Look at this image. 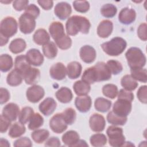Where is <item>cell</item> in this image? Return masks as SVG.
I'll return each instance as SVG.
<instances>
[{
  "label": "cell",
  "mask_w": 147,
  "mask_h": 147,
  "mask_svg": "<svg viewBox=\"0 0 147 147\" xmlns=\"http://www.w3.org/2000/svg\"><path fill=\"white\" fill-rule=\"evenodd\" d=\"M0 130L1 133L6 132L11 125V121L3 116L2 114L1 115L0 119Z\"/></svg>",
  "instance_id": "obj_54"
},
{
  "label": "cell",
  "mask_w": 147,
  "mask_h": 147,
  "mask_svg": "<svg viewBox=\"0 0 147 147\" xmlns=\"http://www.w3.org/2000/svg\"><path fill=\"white\" fill-rule=\"evenodd\" d=\"M1 36V46H3L4 45H6L8 42L9 38H7L2 36Z\"/></svg>",
  "instance_id": "obj_60"
},
{
  "label": "cell",
  "mask_w": 147,
  "mask_h": 147,
  "mask_svg": "<svg viewBox=\"0 0 147 147\" xmlns=\"http://www.w3.org/2000/svg\"><path fill=\"white\" fill-rule=\"evenodd\" d=\"M111 73L113 75H118L121 73L123 69L122 64L115 60H110L106 63Z\"/></svg>",
  "instance_id": "obj_46"
},
{
  "label": "cell",
  "mask_w": 147,
  "mask_h": 147,
  "mask_svg": "<svg viewBox=\"0 0 147 147\" xmlns=\"http://www.w3.org/2000/svg\"><path fill=\"white\" fill-rule=\"evenodd\" d=\"M136 17V13L133 9L129 7L123 8L118 15V20L123 24L129 25L134 21Z\"/></svg>",
  "instance_id": "obj_14"
},
{
  "label": "cell",
  "mask_w": 147,
  "mask_h": 147,
  "mask_svg": "<svg viewBox=\"0 0 147 147\" xmlns=\"http://www.w3.org/2000/svg\"><path fill=\"white\" fill-rule=\"evenodd\" d=\"M25 130L26 129L24 124L21 122H16L11 126L9 131V136L13 138H17L24 134Z\"/></svg>",
  "instance_id": "obj_33"
},
{
  "label": "cell",
  "mask_w": 147,
  "mask_h": 147,
  "mask_svg": "<svg viewBox=\"0 0 147 147\" xmlns=\"http://www.w3.org/2000/svg\"><path fill=\"white\" fill-rule=\"evenodd\" d=\"M125 56L131 69L142 68L146 64V56L138 48H129L126 52Z\"/></svg>",
  "instance_id": "obj_3"
},
{
  "label": "cell",
  "mask_w": 147,
  "mask_h": 147,
  "mask_svg": "<svg viewBox=\"0 0 147 147\" xmlns=\"http://www.w3.org/2000/svg\"><path fill=\"white\" fill-rule=\"evenodd\" d=\"M146 92H147V86L145 85L141 86L138 90V91L137 92V96L139 100L141 102L145 104L147 103Z\"/></svg>",
  "instance_id": "obj_50"
},
{
  "label": "cell",
  "mask_w": 147,
  "mask_h": 147,
  "mask_svg": "<svg viewBox=\"0 0 147 147\" xmlns=\"http://www.w3.org/2000/svg\"><path fill=\"white\" fill-rule=\"evenodd\" d=\"M13 65V59L9 55L2 54L0 56V69L5 72L9 71Z\"/></svg>",
  "instance_id": "obj_35"
},
{
  "label": "cell",
  "mask_w": 147,
  "mask_h": 147,
  "mask_svg": "<svg viewBox=\"0 0 147 147\" xmlns=\"http://www.w3.org/2000/svg\"><path fill=\"white\" fill-rule=\"evenodd\" d=\"M24 13L28 14V15L32 16L34 19H36L40 15V11L36 5H35L34 4H30L25 9Z\"/></svg>",
  "instance_id": "obj_49"
},
{
  "label": "cell",
  "mask_w": 147,
  "mask_h": 147,
  "mask_svg": "<svg viewBox=\"0 0 147 147\" xmlns=\"http://www.w3.org/2000/svg\"><path fill=\"white\" fill-rule=\"evenodd\" d=\"M49 136V132L46 129H38L31 134V137L33 141L37 144L42 143L47 140Z\"/></svg>",
  "instance_id": "obj_37"
},
{
  "label": "cell",
  "mask_w": 147,
  "mask_h": 147,
  "mask_svg": "<svg viewBox=\"0 0 147 147\" xmlns=\"http://www.w3.org/2000/svg\"><path fill=\"white\" fill-rule=\"evenodd\" d=\"M117 12L116 6L111 3L103 5L100 9L101 14L106 18L113 17Z\"/></svg>",
  "instance_id": "obj_42"
},
{
  "label": "cell",
  "mask_w": 147,
  "mask_h": 147,
  "mask_svg": "<svg viewBox=\"0 0 147 147\" xmlns=\"http://www.w3.org/2000/svg\"><path fill=\"white\" fill-rule=\"evenodd\" d=\"M13 146L16 147L18 146H32V143L31 140L26 137H21L16 140L13 144Z\"/></svg>",
  "instance_id": "obj_52"
},
{
  "label": "cell",
  "mask_w": 147,
  "mask_h": 147,
  "mask_svg": "<svg viewBox=\"0 0 147 147\" xmlns=\"http://www.w3.org/2000/svg\"><path fill=\"white\" fill-rule=\"evenodd\" d=\"M82 70V65L78 61H72L68 64L67 74L69 78L75 79L79 77Z\"/></svg>",
  "instance_id": "obj_23"
},
{
  "label": "cell",
  "mask_w": 147,
  "mask_h": 147,
  "mask_svg": "<svg viewBox=\"0 0 147 147\" xmlns=\"http://www.w3.org/2000/svg\"><path fill=\"white\" fill-rule=\"evenodd\" d=\"M10 99V93L9 91L1 87L0 89V103L1 105L7 102Z\"/></svg>",
  "instance_id": "obj_56"
},
{
  "label": "cell",
  "mask_w": 147,
  "mask_h": 147,
  "mask_svg": "<svg viewBox=\"0 0 147 147\" xmlns=\"http://www.w3.org/2000/svg\"><path fill=\"white\" fill-rule=\"evenodd\" d=\"M111 106V102L106 98L99 97L95 99L94 102L95 109L102 113L107 112L110 110Z\"/></svg>",
  "instance_id": "obj_31"
},
{
  "label": "cell",
  "mask_w": 147,
  "mask_h": 147,
  "mask_svg": "<svg viewBox=\"0 0 147 147\" xmlns=\"http://www.w3.org/2000/svg\"><path fill=\"white\" fill-rule=\"evenodd\" d=\"M131 76L136 80L146 83L147 81V72L145 68H134L130 69Z\"/></svg>",
  "instance_id": "obj_38"
},
{
  "label": "cell",
  "mask_w": 147,
  "mask_h": 147,
  "mask_svg": "<svg viewBox=\"0 0 147 147\" xmlns=\"http://www.w3.org/2000/svg\"><path fill=\"white\" fill-rule=\"evenodd\" d=\"M44 55L48 59L55 58L57 53V49L56 44L52 41H49L42 46Z\"/></svg>",
  "instance_id": "obj_34"
},
{
  "label": "cell",
  "mask_w": 147,
  "mask_h": 147,
  "mask_svg": "<svg viewBox=\"0 0 147 147\" xmlns=\"http://www.w3.org/2000/svg\"><path fill=\"white\" fill-rule=\"evenodd\" d=\"M60 141L57 137H52L48 139L45 143V146H60Z\"/></svg>",
  "instance_id": "obj_57"
},
{
  "label": "cell",
  "mask_w": 147,
  "mask_h": 147,
  "mask_svg": "<svg viewBox=\"0 0 147 147\" xmlns=\"http://www.w3.org/2000/svg\"><path fill=\"white\" fill-rule=\"evenodd\" d=\"M127 46L126 41L120 37L113 38L110 41L104 42L101 45L103 51L108 55L117 56L121 55Z\"/></svg>",
  "instance_id": "obj_2"
},
{
  "label": "cell",
  "mask_w": 147,
  "mask_h": 147,
  "mask_svg": "<svg viewBox=\"0 0 147 147\" xmlns=\"http://www.w3.org/2000/svg\"><path fill=\"white\" fill-rule=\"evenodd\" d=\"M106 133L109 137L110 145L114 147H119L125 144V138L123 134L122 128L114 125L110 126L107 128Z\"/></svg>",
  "instance_id": "obj_4"
},
{
  "label": "cell",
  "mask_w": 147,
  "mask_h": 147,
  "mask_svg": "<svg viewBox=\"0 0 147 147\" xmlns=\"http://www.w3.org/2000/svg\"><path fill=\"white\" fill-rule=\"evenodd\" d=\"M33 114L34 111L32 107L28 106L23 107L20 112L18 115L20 122L22 124L27 123L28 121H29Z\"/></svg>",
  "instance_id": "obj_39"
},
{
  "label": "cell",
  "mask_w": 147,
  "mask_h": 147,
  "mask_svg": "<svg viewBox=\"0 0 147 147\" xmlns=\"http://www.w3.org/2000/svg\"><path fill=\"white\" fill-rule=\"evenodd\" d=\"M127 117H122L114 114L113 111L109 112L107 115V120L109 123L114 125H123L127 122Z\"/></svg>",
  "instance_id": "obj_40"
},
{
  "label": "cell",
  "mask_w": 147,
  "mask_h": 147,
  "mask_svg": "<svg viewBox=\"0 0 147 147\" xmlns=\"http://www.w3.org/2000/svg\"><path fill=\"white\" fill-rule=\"evenodd\" d=\"M24 79L23 74L14 69L12 70L7 76V83L11 86H17L21 84Z\"/></svg>",
  "instance_id": "obj_26"
},
{
  "label": "cell",
  "mask_w": 147,
  "mask_h": 147,
  "mask_svg": "<svg viewBox=\"0 0 147 147\" xmlns=\"http://www.w3.org/2000/svg\"><path fill=\"white\" fill-rule=\"evenodd\" d=\"M49 32L55 42L65 34L63 25L59 21H54L50 24Z\"/></svg>",
  "instance_id": "obj_19"
},
{
  "label": "cell",
  "mask_w": 147,
  "mask_h": 147,
  "mask_svg": "<svg viewBox=\"0 0 147 147\" xmlns=\"http://www.w3.org/2000/svg\"><path fill=\"white\" fill-rule=\"evenodd\" d=\"M57 103L52 98H47L40 103L38 106L40 112L45 116L52 114L56 108Z\"/></svg>",
  "instance_id": "obj_16"
},
{
  "label": "cell",
  "mask_w": 147,
  "mask_h": 147,
  "mask_svg": "<svg viewBox=\"0 0 147 147\" xmlns=\"http://www.w3.org/2000/svg\"><path fill=\"white\" fill-rule=\"evenodd\" d=\"M73 88L75 94L78 96L87 95L90 90V85L83 80H78L73 85Z\"/></svg>",
  "instance_id": "obj_29"
},
{
  "label": "cell",
  "mask_w": 147,
  "mask_h": 147,
  "mask_svg": "<svg viewBox=\"0 0 147 147\" xmlns=\"http://www.w3.org/2000/svg\"><path fill=\"white\" fill-rule=\"evenodd\" d=\"M33 39L36 44L44 45L49 41L50 36L44 29H38L34 32Z\"/></svg>",
  "instance_id": "obj_27"
},
{
  "label": "cell",
  "mask_w": 147,
  "mask_h": 147,
  "mask_svg": "<svg viewBox=\"0 0 147 147\" xmlns=\"http://www.w3.org/2000/svg\"><path fill=\"white\" fill-rule=\"evenodd\" d=\"M89 124L91 129L95 132L102 131L106 125L105 119L103 115L94 113L90 118Z\"/></svg>",
  "instance_id": "obj_11"
},
{
  "label": "cell",
  "mask_w": 147,
  "mask_h": 147,
  "mask_svg": "<svg viewBox=\"0 0 147 147\" xmlns=\"http://www.w3.org/2000/svg\"><path fill=\"white\" fill-rule=\"evenodd\" d=\"M90 27L89 20L86 17L80 16H73L69 17L65 24L67 33L70 36H75L79 32L87 34Z\"/></svg>",
  "instance_id": "obj_1"
},
{
  "label": "cell",
  "mask_w": 147,
  "mask_h": 147,
  "mask_svg": "<svg viewBox=\"0 0 147 147\" xmlns=\"http://www.w3.org/2000/svg\"><path fill=\"white\" fill-rule=\"evenodd\" d=\"M82 80L90 84L97 82V78L94 67L87 68L83 72L82 76Z\"/></svg>",
  "instance_id": "obj_36"
},
{
  "label": "cell",
  "mask_w": 147,
  "mask_h": 147,
  "mask_svg": "<svg viewBox=\"0 0 147 147\" xmlns=\"http://www.w3.org/2000/svg\"><path fill=\"white\" fill-rule=\"evenodd\" d=\"M18 24L16 20L12 17H6L1 22L0 36L10 38L17 32Z\"/></svg>",
  "instance_id": "obj_5"
},
{
  "label": "cell",
  "mask_w": 147,
  "mask_h": 147,
  "mask_svg": "<svg viewBox=\"0 0 147 147\" xmlns=\"http://www.w3.org/2000/svg\"><path fill=\"white\" fill-rule=\"evenodd\" d=\"M74 146H88V144L84 140H79L74 145Z\"/></svg>",
  "instance_id": "obj_59"
},
{
  "label": "cell",
  "mask_w": 147,
  "mask_h": 147,
  "mask_svg": "<svg viewBox=\"0 0 147 147\" xmlns=\"http://www.w3.org/2000/svg\"><path fill=\"white\" fill-rule=\"evenodd\" d=\"M26 47L25 41L21 38H16L11 41L10 42L9 48L10 51L14 53L17 54L24 51Z\"/></svg>",
  "instance_id": "obj_30"
},
{
  "label": "cell",
  "mask_w": 147,
  "mask_h": 147,
  "mask_svg": "<svg viewBox=\"0 0 147 147\" xmlns=\"http://www.w3.org/2000/svg\"><path fill=\"white\" fill-rule=\"evenodd\" d=\"M131 102L122 99H118L114 103L113 107V112L116 115L126 117L131 110Z\"/></svg>",
  "instance_id": "obj_7"
},
{
  "label": "cell",
  "mask_w": 147,
  "mask_h": 147,
  "mask_svg": "<svg viewBox=\"0 0 147 147\" xmlns=\"http://www.w3.org/2000/svg\"><path fill=\"white\" fill-rule=\"evenodd\" d=\"M97 82L109 80L111 77V73L106 63L98 62L94 66Z\"/></svg>",
  "instance_id": "obj_10"
},
{
  "label": "cell",
  "mask_w": 147,
  "mask_h": 147,
  "mask_svg": "<svg viewBox=\"0 0 147 147\" xmlns=\"http://www.w3.org/2000/svg\"><path fill=\"white\" fill-rule=\"evenodd\" d=\"M72 12L71 5L65 2L58 3L55 7L54 13L55 15L60 20H64L67 19Z\"/></svg>",
  "instance_id": "obj_13"
},
{
  "label": "cell",
  "mask_w": 147,
  "mask_h": 147,
  "mask_svg": "<svg viewBox=\"0 0 147 147\" xmlns=\"http://www.w3.org/2000/svg\"><path fill=\"white\" fill-rule=\"evenodd\" d=\"M90 141L93 146H101L106 144L107 138L103 134L96 133L91 136Z\"/></svg>",
  "instance_id": "obj_44"
},
{
  "label": "cell",
  "mask_w": 147,
  "mask_h": 147,
  "mask_svg": "<svg viewBox=\"0 0 147 147\" xmlns=\"http://www.w3.org/2000/svg\"><path fill=\"white\" fill-rule=\"evenodd\" d=\"M118 99H122L132 102L134 99L133 94L125 89H121L118 92Z\"/></svg>",
  "instance_id": "obj_51"
},
{
  "label": "cell",
  "mask_w": 147,
  "mask_h": 147,
  "mask_svg": "<svg viewBox=\"0 0 147 147\" xmlns=\"http://www.w3.org/2000/svg\"><path fill=\"white\" fill-rule=\"evenodd\" d=\"M79 140V135L74 130L68 131L62 136V141L63 143L69 146H74Z\"/></svg>",
  "instance_id": "obj_28"
},
{
  "label": "cell",
  "mask_w": 147,
  "mask_h": 147,
  "mask_svg": "<svg viewBox=\"0 0 147 147\" xmlns=\"http://www.w3.org/2000/svg\"><path fill=\"white\" fill-rule=\"evenodd\" d=\"M28 61L34 66H40L44 62V57L38 49L33 48L29 49L26 54Z\"/></svg>",
  "instance_id": "obj_17"
},
{
  "label": "cell",
  "mask_w": 147,
  "mask_h": 147,
  "mask_svg": "<svg viewBox=\"0 0 147 147\" xmlns=\"http://www.w3.org/2000/svg\"><path fill=\"white\" fill-rule=\"evenodd\" d=\"M29 1L27 0H17L13 1V7L17 11H22L25 10L28 6Z\"/></svg>",
  "instance_id": "obj_53"
},
{
  "label": "cell",
  "mask_w": 147,
  "mask_h": 147,
  "mask_svg": "<svg viewBox=\"0 0 147 147\" xmlns=\"http://www.w3.org/2000/svg\"><path fill=\"white\" fill-rule=\"evenodd\" d=\"M43 123V117L39 113H35L29 120L28 128L29 130H36L42 126Z\"/></svg>",
  "instance_id": "obj_41"
},
{
  "label": "cell",
  "mask_w": 147,
  "mask_h": 147,
  "mask_svg": "<svg viewBox=\"0 0 147 147\" xmlns=\"http://www.w3.org/2000/svg\"><path fill=\"white\" fill-rule=\"evenodd\" d=\"M55 95L57 100L63 103L70 102L73 98L71 90L66 87H62L56 91Z\"/></svg>",
  "instance_id": "obj_25"
},
{
  "label": "cell",
  "mask_w": 147,
  "mask_h": 147,
  "mask_svg": "<svg viewBox=\"0 0 147 147\" xmlns=\"http://www.w3.org/2000/svg\"><path fill=\"white\" fill-rule=\"evenodd\" d=\"M146 24L142 23L140 25L137 29V34L138 37L143 40L146 41L147 40V34H146Z\"/></svg>",
  "instance_id": "obj_55"
},
{
  "label": "cell",
  "mask_w": 147,
  "mask_h": 147,
  "mask_svg": "<svg viewBox=\"0 0 147 147\" xmlns=\"http://www.w3.org/2000/svg\"><path fill=\"white\" fill-rule=\"evenodd\" d=\"M14 67L15 69L21 72L23 75L31 67L26 55H21L16 57Z\"/></svg>",
  "instance_id": "obj_24"
},
{
  "label": "cell",
  "mask_w": 147,
  "mask_h": 147,
  "mask_svg": "<svg viewBox=\"0 0 147 147\" xmlns=\"http://www.w3.org/2000/svg\"><path fill=\"white\" fill-rule=\"evenodd\" d=\"M40 71L38 69L30 67L24 74V79L27 84H34L39 80Z\"/></svg>",
  "instance_id": "obj_22"
},
{
  "label": "cell",
  "mask_w": 147,
  "mask_h": 147,
  "mask_svg": "<svg viewBox=\"0 0 147 147\" xmlns=\"http://www.w3.org/2000/svg\"><path fill=\"white\" fill-rule=\"evenodd\" d=\"M102 92L106 97L110 99H114L118 92V87L113 84H107L103 87Z\"/></svg>",
  "instance_id": "obj_43"
},
{
  "label": "cell",
  "mask_w": 147,
  "mask_h": 147,
  "mask_svg": "<svg viewBox=\"0 0 147 147\" xmlns=\"http://www.w3.org/2000/svg\"><path fill=\"white\" fill-rule=\"evenodd\" d=\"M44 88L38 85H33L28 88L26 92L27 99L32 103H37L44 96Z\"/></svg>",
  "instance_id": "obj_9"
},
{
  "label": "cell",
  "mask_w": 147,
  "mask_h": 147,
  "mask_svg": "<svg viewBox=\"0 0 147 147\" xmlns=\"http://www.w3.org/2000/svg\"><path fill=\"white\" fill-rule=\"evenodd\" d=\"M113 29V22L107 20L102 21L97 28V34L101 38H107L112 33Z\"/></svg>",
  "instance_id": "obj_21"
},
{
  "label": "cell",
  "mask_w": 147,
  "mask_h": 147,
  "mask_svg": "<svg viewBox=\"0 0 147 147\" xmlns=\"http://www.w3.org/2000/svg\"><path fill=\"white\" fill-rule=\"evenodd\" d=\"M61 113L67 125H72L74 123L76 119V114L74 109L71 107L67 108Z\"/></svg>",
  "instance_id": "obj_45"
},
{
  "label": "cell",
  "mask_w": 147,
  "mask_h": 147,
  "mask_svg": "<svg viewBox=\"0 0 147 147\" xmlns=\"http://www.w3.org/2000/svg\"><path fill=\"white\" fill-rule=\"evenodd\" d=\"M121 84L125 90L129 91L134 90L138 86V83L137 81L130 75H126L123 76L121 79Z\"/></svg>",
  "instance_id": "obj_32"
},
{
  "label": "cell",
  "mask_w": 147,
  "mask_h": 147,
  "mask_svg": "<svg viewBox=\"0 0 147 147\" xmlns=\"http://www.w3.org/2000/svg\"><path fill=\"white\" fill-rule=\"evenodd\" d=\"M49 74L53 79L61 80L65 78L67 69L62 63H56L52 65L49 69Z\"/></svg>",
  "instance_id": "obj_12"
},
{
  "label": "cell",
  "mask_w": 147,
  "mask_h": 147,
  "mask_svg": "<svg viewBox=\"0 0 147 147\" xmlns=\"http://www.w3.org/2000/svg\"><path fill=\"white\" fill-rule=\"evenodd\" d=\"M75 10L79 13H86L90 9V3L86 1H75L73 2Z\"/></svg>",
  "instance_id": "obj_47"
},
{
  "label": "cell",
  "mask_w": 147,
  "mask_h": 147,
  "mask_svg": "<svg viewBox=\"0 0 147 147\" xmlns=\"http://www.w3.org/2000/svg\"><path fill=\"white\" fill-rule=\"evenodd\" d=\"M37 2L40 5V6L45 10H50L53 5V2L52 1H43V0H40L38 1Z\"/></svg>",
  "instance_id": "obj_58"
},
{
  "label": "cell",
  "mask_w": 147,
  "mask_h": 147,
  "mask_svg": "<svg viewBox=\"0 0 147 147\" xmlns=\"http://www.w3.org/2000/svg\"><path fill=\"white\" fill-rule=\"evenodd\" d=\"M55 42L60 49L65 50L69 49L71 47L72 45V40L68 36L65 34Z\"/></svg>",
  "instance_id": "obj_48"
},
{
  "label": "cell",
  "mask_w": 147,
  "mask_h": 147,
  "mask_svg": "<svg viewBox=\"0 0 147 147\" xmlns=\"http://www.w3.org/2000/svg\"><path fill=\"white\" fill-rule=\"evenodd\" d=\"M75 105L76 109L82 113H86L90 110L92 101L90 96L88 95H83L77 96L75 99Z\"/></svg>",
  "instance_id": "obj_18"
},
{
  "label": "cell",
  "mask_w": 147,
  "mask_h": 147,
  "mask_svg": "<svg viewBox=\"0 0 147 147\" xmlns=\"http://www.w3.org/2000/svg\"><path fill=\"white\" fill-rule=\"evenodd\" d=\"M68 125L64 119L61 113L54 115L49 121V127L56 133H61L67 129Z\"/></svg>",
  "instance_id": "obj_8"
},
{
  "label": "cell",
  "mask_w": 147,
  "mask_h": 147,
  "mask_svg": "<svg viewBox=\"0 0 147 147\" xmlns=\"http://www.w3.org/2000/svg\"><path fill=\"white\" fill-rule=\"evenodd\" d=\"M79 55L81 59L86 63H92L96 56L95 49L90 45L83 46L79 51Z\"/></svg>",
  "instance_id": "obj_15"
},
{
  "label": "cell",
  "mask_w": 147,
  "mask_h": 147,
  "mask_svg": "<svg viewBox=\"0 0 147 147\" xmlns=\"http://www.w3.org/2000/svg\"><path fill=\"white\" fill-rule=\"evenodd\" d=\"M36 27L35 19L28 14L24 13L19 18V28L24 34L31 33Z\"/></svg>",
  "instance_id": "obj_6"
},
{
  "label": "cell",
  "mask_w": 147,
  "mask_h": 147,
  "mask_svg": "<svg viewBox=\"0 0 147 147\" xmlns=\"http://www.w3.org/2000/svg\"><path fill=\"white\" fill-rule=\"evenodd\" d=\"M20 114L18 106L14 103L7 104L2 110V115L10 119L11 121L16 120Z\"/></svg>",
  "instance_id": "obj_20"
}]
</instances>
